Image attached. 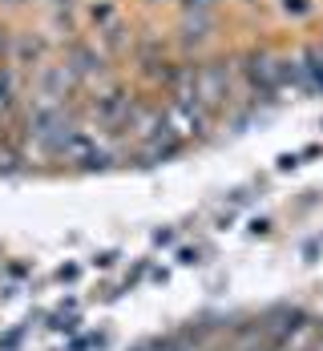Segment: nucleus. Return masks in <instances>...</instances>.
<instances>
[{
  "mask_svg": "<svg viewBox=\"0 0 323 351\" xmlns=\"http://www.w3.org/2000/svg\"><path fill=\"white\" fill-rule=\"evenodd\" d=\"M226 85H230V69H226L222 61L211 65V69H202V73H194V101L215 106V101L226 97Z\"/></svg>",
  "mask_w": 323,
  "mask_h": 351,
  "instance_id": "obj_2",
  "label": "nucleus"
},
{
  "mask_svg": "<svg viewBox=\"0 0 323 351\" xmlns=\"http://www.w3.org/2000/svg\"><path fill=\"white\" fill-rule=\"evenodd\" d=\"M206 29H211V21H206V16L186 21V25H182V40H186V45H198V40H206Z\"/></svg>",
  "mask_w": 323,
  "mask_h": 351,
  "instance_id": "obj_5",
  "label": "nucleus"
},
{
  "mask_svg": "<svg viewBox=\"0 0 323 351\" xmlns=\"http://www.w3.org/2000/svg\"><path fill=\"white\" fill-rule=\"evenodd\" d=\"M8 101H12V97H8V81H4V77H0V109L8 106Z\"/></svg>",
  "mask_w": 323,
  "mask_h": 351,
  "instance_id": "obj_8",
  "label": "nucleus"
},
{
  "mask_svg": "<svg viewBox=\"0 0 323 351\" xmlns=\"http://www.w3.org/2000/svg\"><path fill=\"white\" fill-rule=\"evenodd\" d=\"M247 77H251L254 89H263V93H275V85L283 81L279 61H271V57H251V61H247Z\"/></svg>",
  "mask_w": 323,
  "mask_h": 351,
  "instance_id": "obj_3",
  "label": "nucleus"
},
{
  "mask_svg": "<svg viewBox=\"0 0 323 351\" xmlns=\"http://www.w3.org/2000/svg\"><path fill=\"white\" fill-rule=\"evenodd\" d=\"M65 89H69V69H53L45 77V97H49V101H57Z\"/></svg>",
  "mask_w": 323,
  "mask_h": 351,
  "instance_id": "obj_4",
  "label": "nucleus"
},
{
  "mask_svg": "<svg viewBox=\"0 0 323 351\" xmlns=\"http://www.w3.org/2000/svg\"><path fill=\"white\" fill-rule=\"evenodd\" d=\"M12 166H16V158L8 149H0V170H12Z\"/></svg>",
  "mask_w": 323,
  "mask_h": 351,
  "instance_id": "obj_7",
  "label": "nucleus"
},
{
  "mask_svg": "<svg viewBox=\"0 0 323 351\" xmlns=\"http://www.w3.org/2000/svg\"><path fill=\"white\" fill-rule=\"evenodd\" d=\"M149 351H174V348L170 343H158V348H149Z\"/></svg>",
  "mask_w": 323,
  "mask_h": 351,
  "instance_id": "obj_9",
  "label": "nucleus"
},
{
  "mask_svg": "<svg viewBox=\"0 0 323 351\" xmlns=\"http://www.w3.org/2000/svg\"><path fill=\"white\" fill-rule=\"evenodd\" d=\"M73 134H77V130H73V121H69V113H65V109H57V106L36 109L33 138L40 141L49 154H65V141H69Z\"/></svg>",
  "mask_w": 323,
  "mask_h": 351,
  "instance_id": "obj_1",
  "label": "nucleus"
},
{
  "mask_svg": "<svg viewBox=\"0 0 323 351\" xmlns=\"http://www.w3.org/2000/svg\"><path fill=\"white\" fill-rule=\"evenodd\" d=\"M283 12L287 16H307L311 12V0H283Z\"/></svg>",
  "mask_w": 323,
  "mask_h": 351,
  "instance_id": "obj_6",
  "label": "nucleus"
}]
</instances>
